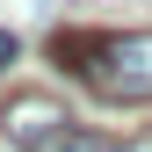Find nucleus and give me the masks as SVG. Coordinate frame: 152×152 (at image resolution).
Masks as SVG:
<instances>
[{
	"label": "nucleus",
	"mask_w": 152,
	"mask_h": 152,
	"mask_svg": "<svg viewBox=\"0 0 152 152\" xmlns=\"http://www.w3.org/2000/svg\"><path fill=\"white\" fill-rule=\"evenodd\" d=\"M15 51H22V44H15V29H0V65H15Z\"/></svg>",
	"instance_id": "20e7f679"
},
{
	"label": "nucleus",
	"mask_w": 152,
	"mask_h": 152,
	"mask_svg": "<svg viewBox=\"0 0 152 152\" xmlns=\"http://www.w3.org/2000/svg\"><path fill=\"white\" fill-rule=\"evenodd\" d=\"M0 130H7L15 152H51L65 138V109L51 102L44 87H22V94H7V109H0Z\"/></svg>",
	"instance_id": "f03ea898"
},
{
	"label": "nucleus",
	"mask_w": 152,
	"mask_h": 152,
	"mask_svg": "<svg viewBox=\"0 0 152 152\" xmlns=\"http://www.w3.org/2000/svg\"><path fill=\"white\" fill-rule=\"evenodd\" d=\"M51 58L72 65L116 109L152 102V29H58L51 36Z\"/></svg>",
	"instance_id": "f257e3e1"
},
{
	"label": "nucleus",
	"mask_w": 152,
	"mask_h": 152,
	"mask_svg": "<svg viewBox=\"0 0 152 152\" xmlns=\"http://www.w3.org/2000/svg\"><path fill=\"white\" fill-rule=\"evenodd\" d=\"M51 152H152V130H145V138H130V145H116V138H94V130H65Z\"/></svg>",
	"instance_id": "7ed1b4c3"
}]
</instances>
